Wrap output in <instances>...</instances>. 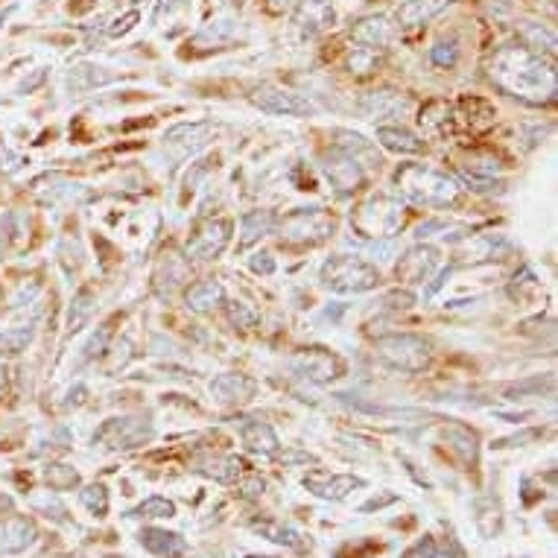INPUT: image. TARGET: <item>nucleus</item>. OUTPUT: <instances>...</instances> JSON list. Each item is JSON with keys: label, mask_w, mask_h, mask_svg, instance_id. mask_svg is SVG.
I'll list each match as a JSON object with an SVG mask.
<instances>
[{"label": "nucleus", "mask_w": 558, "mask_h": 558, "mask_svg": "<svg viewBox=\"0 0 558 558\" xmlns=\"http://www.w3.org/2000/svg\"><path fill=\"white\" fill-rule=\"evenodd\" d=\"M488 74H492L494 86L500 91H506L509 96H518L521 103L547 106L555 100L558 76H555L553 59L526 50L523 45L497 50L492 65H488Z\"/></svg>", "instance_id": "obj_1"}, {"label": "nucleus", "mask_w": 558, "mask_h": 558, "mask_svg": "<svg viewBox=\"0 0 558 558\" xmlns=\"http://www.w3.org/2000/svg\"><path fill=\"white\" fill-rule=\"evenodd\" d=\"M398 193L418 208H453L462 199L456 181L448 173L432 170L427 164H403L395 173Z\"/></svg>", "instance_id": "obj_2"}, {"label": "nucleus", "mask_w": 558, "mask_h": 558, "mask_svg": "<svg viewBox=\"0 0 558 558\" xmlns=\"http://www.w3.org/2000/svg\"><path fill=\"white\" fill-rule=\"evenodd\" d=\"M322 284L330 292H340V296H360V292H371L380 284V272L378 267H371L369 260L354 258V255H333L322 263Z\"/></svg>", "instance_id": "obj_3"}, {"label": "nucleus", "mask_w": 558, "mask_h": 558, "mask_svg": "<svg viewBox=\"0 0 558 558\" xmlns=\"http://www.w3.org/2000/svg\"><path fill=\"white\" fill-rule=\"evenodd\" d=\"M407 219V208H403L401 199L386 197V193H378L362 202L357 211L351 214V228L366 237V240H386V237H395Z\"/></svg>", "instance_id": "obj_4"}, {"label": "nucleus", "mask_w": 558, "mask_h": 558, "mask_svg": "<svg viewBox=\"0 0 558 558\" xmlns=\"http://www.w3.org/2000/svg\"><path fill=\"white\" fill-rule=\"evenodd\" d=\"M278 237L287 246H319L333 237L337 219L322 208H307V211H292L284 219H275Z\"/></svg>", "instance_id": "obj_5"}, {"label": "nucleus", "mask_w": 558, "mask_h": 558, "mask_svg": "<svg viewBox=\"0 0 558 558\" xmlns=\"http://www.w3.org/2000/svg\"><path fill=\"white\" fill-rule=\"evenodd\" d=\"M374 351H378V357H383L389 366L415 374L430 366L432 345L424 337H415V333H386V337L374 340Z\"/></svg>", "instance_id": "obj_6"}, {"label": "nucleus", "mask_w": 558, "mask_h": 558, "mask_svg": "<svg viewBox=\"0 0 558 558\" xmlns=\"http://www.w3.org/2000/svg\"><path fill=\"white\" fill-rule=\"evenodd\" d=\"M292 371L316 386H328L345 374V360L325 348H304L292 357Z\"/></svg>", "instance_id": "obj_7"}, {"label": "nucleus", "mask_w": 558, "mask_h": 558, "mask_svg": "<svg viewBox=\"0 0 558 558\" xmlns=\"http://www.w3.org/2000/svg\"><path fill=\"white\" fill-rule=\"evenodd\" d=\"M322 173L340 197H348V193H354L366 185V170H362L357 156H351V152L340 149V147L330 152H322Z\"/></svg>", "instance_id": "obj_8"}, {"label": "nucleus", "mask_w": 558, "mask_h": 558, "mask_svg": "<svg viewBox=\"0 0 558 558\" xmlns=\"http://www.w3.org/2000/svg\"><path fill=\"white\" fill-rule=\"evenodd\" d=\"M147 439H152V427L147 418H108V421L94 432V441H100L108 451H127V448H137Z\"/></svg>", "instance_id": "obj_9"}, {"label": "nucleus", "mask_w": 558, "mask_h": 558, "mask_svg": "<svg viewBox=\"0 0 558 558\" xmlns=\"http://www.w3.org/2000/svg\"><path fill=\"white\" fill-rule=\"evenodd\" d=\"M231 219H208L202 226L190 234L188 240V258L190 260H199V263H208V260H217L222 252H226V246L231 243Z\"/></svg>", "instance_id": "obj_10"}, {"label": "nucleus", "mask_w": 558, "mask_h": 558, "mask_svg": "<svg viewBox=\"0 0 558 558\" xmlns=\"http://www.w3.org/2000/svg\"><path fill=\"white\" fill-rule=\"evenodd\" d=\"M255 108L267 111V115H278V117H310L316 115V106L307 100L301 94H292L284 88H272V86H263L255 94H249Z\"/></svg>", "instance_id": "obj_11"}, {"label": "nucleus", "mask_w": 558, "mask_h": 558, "mask_svg": "<svg viewBox=\"0 0 558 558\" xmlns=\"http://www.w3.org/2000/svg\"><path fill=\"white\" fill-rule=\"evenodd\" d=\"M190 278V263L188 258H181L173 249H167V252L158 258L156 269H152V289H156V296L161 299H170L178 287H185Z\"/></svg>", "instance_id": "obj_12"}, {"label": "nucleus", "mask_w": 558, "mask_h": 558, "mask_svg": "<svg viewBox=\"0 0 558 558\" xmlns=\"http://www.w3.org/2000/svg\"><path fill=\"white\" fill-rule=\"evenodd\" d=\"M304 488L316 497L322 500H345L351 492L357 488H366V480L362 477H354V473H328V471H313L304 477Z\"/></svg>", "instance_id": "obj_13"}, {"label": "nucleus", "mask_w": 558, "mask_h": 558, "mask_svg": "<svg viewBox=\"0 0 558 558\" xmlns=\"http://www.w3.org/2000/svg\"><path fill=\"white\" fill-rule=\"evenodd\" d=\"M258 392V383L249 378V374L240 371H226L214 378L211 383V395L217 398V403L222 407H240V403H249Z\"/></svg>", "instance_id": "obj_14"}, {"label": "nucleus", "mask_w": 558, "mask_h": 558, "mask_svg": "<svg viewBox=\"0 0 558 558\" xmlns=\"http://www.w3.org/2000/svg\"><path fill=\"white\" fill-rule=\"evenodd\" d=\"M439 267V252L432 246H415L398 263V278L410 284H421L430 278V272Z\"/></svg>", "instance_id": "obj_15"}, {"label": "nucleus", "mask_w": 558, "mask_h": 558, "mask_svg": "<svg viewBox=\"0 0 558 558\" xmlns=\"http://www.w3.org/2000/svg\"><path fill=\"white\" fill-rule=\"evenodd\" d=\"M38 538V529L30 518H6L0 523V553H24L26 547H33Z\"/></svg>", "instance_id": "obj_16"}, {"label": "nucleus", "mask_w": 558, "mask_h": 558, "mask_svg": "<svg viewBox=\"0 0 558 558\" xmlns=\"http://www.w3.org/2000/svg\"><path fill=\"white\" fill-rule=\"evenodd\" d=\"M441 439L444 444L451 448V453L462 462L465 468L477 465V456H480V444H477V432L465 424H448L441 427Z\"/></svg>", "instance_id": "obj_17"}, {"label": "nucleus", "mask_w": 558, "mask_h": 558, "mask_svg": "<svg viewBox=\"0 0 558 558\" xmlns=\"http://www.w3.org/2000/svg\"><path fill=\"white\" fill-rule=\"evenodd\" d=\"M117 74H111L108 67L103 65H91V62H82V65H74L71 71L65 76V86L71 94H86V91H94V88H103L108 82H115Z\"/></svg>", "instance_id": "obj_18"}, {"label": "nucleus", "mask_w": 558, "mask_h": 558, "mask_svg": "<svg viewBox=\"0 0 558 558\" xmlns=\"http://www.w3.org/2000/svg\"><path fill=\"white\" fill-rule=\"evenodd\" d=\"M448 6H451V0H407L403 6H398L395 18H398L401 30H418V26H424L427 21L441 15Z\"/></svg>", "instance_id": "obj_19"}, {"label": "nucleus", "mask_w": 558, "mask_h": 558, "mask_svg": "<svg viewBox=\"0 0 558 558\" xmlns=\"http://www.w3.org/2000/svg\"><path fill=\"white\" fill-rule=\"evenodd\" d=\"M407 108H410V103L403 100L401 94H395V91H374V94H366L360 100V115L369 117V120L401 117Z\"/></svg>", "instance_id": "obj_20"}, {"label": "nucleus", "mask_w": 558, "mask_h": 558, "mask_svg": "<svg viewBox=\"0 0 558 558\" xmlns=\"http://www.w3.org/2000/svg\"><path fill=\"white\" fill-rule=\"evenodd\" d=\"M240 439L246 444V451L260 453V456H275L278 448H281V441H278L275 430L269 424H263V421H255V418H243Z\"/></svg>", "instance_id": "obj_21"}, {"label": "nucleus", "mask_w": 558, "mask_h": 558, "mask_svg": "<svg viewBox=\"0 0 558 558\" xmlns=\"http://www.w3.org/2000/svg\"><path fill=\"white\" fill-rule=\"evenodd\" d=\"M351 38L357 41L360 47H374V50H383L389 41H392V24H389L383 15H369V18H360L351 26Z\"/></svg>", "instance_id": "obj_22"}, {"label": "nucleus", "mask_w": 558, "mask_h": 558, "mask_svg": "<svg viewBox=\"0 0 558 558\" xmlns=\"http://www.w3.org/2000/svg\"><path fill=\"white\" fill-rule=\"evenodd\" d=\"M137 538H141L144 550H149L152 555H158V558H181L188 550V543L181 541V535L167 533V529H158V526H147Z\"/></svg>", "instance_id": "obj_23"}, {"label": "nucleus", "mask_w": 558, "mask_h": 558, "mask_svg": "<svg viewBox=\"0 0 558 558\" xmlns=\"http://www.w3.org/2000/svg\"><path fill=\"white\" fill-rule=\"evenodd\" d=\"M222 301H226V289H222L219 281H214V278H208V281H199V284H193L188 289V307L193 313H211L214 307H219Z\"/></svg>", "instance_id": "obj_24"}, {"label": "nucleus", "mask_w": 558, "mask_h": 558, "mask_svg": "<svg viewBox=\"0 0 558 558\" xmlns=\"http://www.w3.org/2000/svg\"><path fill=\"white\" fill-rule=\"evenodd\" d=\"M214 135H217V127H214V123H208V120H199V123H176L173 129H167V141L190 149V147H205Z\"/></svg>", "instance_id": "obj_25"}, {"label": "nucleus", "mask_w": 558, "mask_h": 558, "mask_svg": "<svg viewBox=\"0 0 558 558\" xmlns=\"http://www.w3.org/2000/svg\"><path fill=\"white\" fill-rule=\"evenodd\" d=\"M378 141L389 149L398 152V156H418L424 149V141L407 127H380L378 129Z\"/></svg>", "instance_id": "obj_26"}, {"label": "nucleus", "mask_w": 558, "mask_h": 558, "mask_svg": "<svg viewBox=\"0 0 558 558\" xmlns=\"http://www.w3.org/2000/svg\"><path fill=\"white\" fill-rule=\"evenodd\" d=\"M275 228V214L272 211H249L243 219H240V249H249V246H255L260 237H267L272 234Z\"/></svg>", "instance_id": "obj_27"}, {"label": "nucleus", "mask_w": 558, "mask_h": 558, "mask_svg": "<svg viewBox=\"0 0 558 558\" xmlns=\"http://www.w3.org/2000/svg\"><path fill=\"white\" fill-rule=\"evenodd\" d=\"M252 529L260 535V538H267L272 543H281V547H289V550H299L301 547V533L299 529H292L287 523H278V521H255Z\"/></svg>", "instance_id": "obj_28"}, {"label": "nucleus", "mask_w": 558, "mask_h": 558, "mask_svg": "<svg viewBox=\"0 0 558 558\" xmlns=\"http://www.w3.org/2000/svg\"><path fill=\"white\" fill-rule=\"evenodd\" d=\"M521 38H523V47L533 50L538 56H547V59H553L555 56V33L550 30V26L543 24H526L521 30Z\"/></svg>", "instance_id": "obj_29"}, {"label": "nucleus", "mask_w": 558, "mask_h": 558, "mask_svg": "<svg viewBox=\"0 0 558 558\" xmlns=\"http://www.w3.org/2000/svg\"><path fill=\"white\" fill-rule=\"evenodd\" d=\"M94 310H96V296L88 287H82L74 296V301H71V313H67V330L76 333V330L86 328L91 322Z\"/></svg>", "instance_id": "obj_30"}, {"label": "nucleus", "mask_w": 558, "mask_h": 558, "mask_svg": "<svg viewBox=\"0 0 558 558\" xmlns=\"http://www.w3.org/2000/svg\"><path fill=\"white\" fill-rule=\"evenodd\" d=\"M555 392V378L553 374H543V378H529L506 389L509 401H523V398H541V395H553Z\"/></svg>", "instance_id": "obj_31"}, {"label": "nucleus", "mask_w": 558, "mask_h": 558, "mask_svg": "<svg viewBox=\"0 0 558 558\" xmlns=\"http://www.w3.org/2000/svg\"><path fill=\"white\" fill-rule=\"evenodd\" d=\"M243 462L240 459H234V456H226V459H214V462H205L199 468L202 477H214L217 482H237L240 480V473H243Z\"/></svg>", "instance_id": "obj_32"}, {"label": "nucleus", "mask_w": 558, "mask_h": 558, "mask_svg": "<svg viewBox=\"0 0 558 558\" xmlns=\"http://www.w3.org/2000/svg\"><path fill=\"white\" fill-rule=\"evenodd\" d=\"M45 482L53 488V492H74V488H79L82 477H79L76 468L62 465V462H53V465L45 468Z\"/></svg>", "instance_id": "obj_33"}, {"label": "nucleus", "mask_w": 558, "mask_h": 558, "mask_svg": "<svg viewBox=\"0 0 558 558\" xmlns=\"http://www.w3.org/2000/svg\"><path fill=\"white\" fill-rule=\"evenodd\" d=\"M33 342V328H12L0 330V357H15L26 351V345Z\"/></svg>", "instance_id": "obj_34"}, {"label": "nucleus", "mask_w": 558, "mask_h": 558, "mask_svg": "<svg viewBox=\"0 0 558 558\" xmlns=\"http://www.w3.org/2000/svg\"><path fill=\"white\" fill-rule=\"evenodd\" d=\"M79 503H82V509H86L88 514H94V518H106V514H108V492H106V485H86L79 492Z\"/></svg>", "instance_id": "obj_35"}, {"label": "nucleus", "mask_w": 558, "mask_h": 558, "mask_svg": "<svg viewBox=\"0 0 558 558\" xmlns=\"http://www.w3.org/2000/svg\"><path fill=\"white\" fill-rule=\"evenodd\" d=\"M176 514V503L167 497H147L141 506L129 512V518H173Z\"/></svg>", "instance_id": "obj_36"}, {"label": "nucleus", "mask_w": 558, "mask_h": 558, "mask_svg": "<svg viewBox=\"0 0 558 558\" xmlns=\"http://www.w3.org/2000/svg\"><path fill=\"white\" fill-rule=\"evenodd\" d=\"M111 337H115V322H106V325L96 328V330L91 333V340L86 342V348H82V360L91 362V360H96V357H103L106 348H108V342H111Z\"/></svg>", "instance_id": "obj_37"}, {"label": "nucleus", "mask_w": 558, "mask_h": 558, "mask_svg": "<svg viewBox=\"0 0 558 558\" xmlns=\"http://www.w3.org/2000/svg\"><path fill=\"white\" fill-rule=\"evenodd\" d=\"M378 65H380V56H378V50H374V47H354V53L348 56V71L360 74V76L371 74Z\"/></svg>", "instance_id": "obj_38"}, {"label": "nucleus", "mask_w": 558, "mask_h": 558, "mask_svg": "<svg viewBox=\"0 0 558 558\" xmlns=\"http://www.w3.org/2000/svg\"><path fill=\"white\" fill-rule=\"evenodd\" d=\"M234 36H237L234 21L219 18V21H211V26H205V30L197 36V45H202V41H214V45H222V41H231Z\"/></svg>", "instance_id": "obj_39"}, {"label": "nucleus", "mask_w": 558, "mask_h": 558, "mask_svg": "<svg viewBox=\"0 0 558 558\" xmlns=\"http://www.w3.org/2000/svg\"><path fill=\"white\" fill-rule=\"evenodd\" d=\"M430 59H432V65L436 67H451L459 62V41L456 38H444V41H439L436 47L430 50Z\"/></svg>", "instance_id": "obj_40"}, {"label": "nucleus", "mask_w": 558, "mask_h": 558, "mask_svg": "<svg viewBox=\"0 0 558 558\" xmlns=\"http://www.w3.org/2000/svg\"><path fill=\"white\" fill-rule=\"evenodd\" d=\"M459 176H462L465 185L473 190V193H500L503 190V181H497L494 176H480V173H471V170H459Z\"/></svg>", "instance_id": "obj_41"}, {"label": "nucleus", "mask_w": 558, "mask_h": 558, "mask_svg": "<svg viewBox=\"0 0 558 558\" xmlns=\"http://www.w3.org/2000/svg\"><path fill=\"white\" fill-rule=\"evenodd\" d=\"M401 558H439V547L430 535H424V538H418L410 550H403Z\"/></svg>", "instance_id": "obj_42"}, {"label": "nucleus", "mask_w": 558, "mask_h": 558, "mask_svg": "<svg viewBox=\"0 0 558 558\" xmlns=\"http://www.w3.org/2000/svg\"><path fill=\"white\" fill-rule=\"evenodd\" d=\"M228 319H231L237 328H252V325H258V313L249 310L246 304H237V301L228 304Z\"/></svg>", "instance_id": "obj_43"}, {"label": "nucleus", "mask_w": 558, "mask_h": 558, "mask_svg": "<svg viewBox=\"0 0 558 558\" xmlns=\"http://www.w3.org/2000/svg\"><path fill=\"white\" fill-rule=\"evenodd\" d=\"M141 21V12H127L123 18H117L115 24L108 26V36L111 38H120V36H127L129 30H135V24Z\"/></svg>", "instance_id": "obj_44"}, {"label": "nucleus", "mask_w": 558, "mask_h": 558, "mask_svg": "<svg viewBox=\"0 0 558 558\" xmlns=\"http://www.w3.org/2000/svg\"><path fill=\"white\" fill-rule=\"evenodd\" d=\"M249 267H252V272H258V275H272L275 272V260H272V255L260 252V255H255L252 260H249Z\"/></svg>", "instance_id": "obj_45"}, {"label": "nucleus", "mask_w": 558, "mask_h": 558, "mask_svg": "<svg viewBox=\"0 0 558 558\" xmlns=\"http://www.w3.org/2000/svg\"><path fill=\"white\" fill-rule=\"evenodd\" d=\"M395 494H383V497H371L369 503H362L360 506V512H374V509H383V506H392L395 503Z\"/></svg>", "instance_id": "obj_46"}, {"label": "nucleus", "mask_w": 558, "mask_h": 558, "mask_svg": "<svg viewBox=\"0 0 558 558\" xmlns=\"http://www.w3.org/2000/svg\"><path fill=\"white\" fill-rule=\"evenodd\" d=\"M263 488H267V482H263L260 477H252L249 482L240 485V492H243L246 497H260V494H263Z\"/></svg>", "instance_id": "obj_47"}, {"label": "nucleus", "mask_w": 558, "mask_h": 558, "mask_svg": "<svg viewBox=\"0 0 558 558\" xmlns=\"http://www.w3.org/2000/svg\"><path fill=\"white\" fill-rule=\"evenodd\" d=\"M448 278H451V269H439V275H436V281H432L430 287H427V292H424V296L427 299H432V296H436V292L444 287V281H448Z\"/></svg>", "instance_id": "obj_48"}, {"label": "nucleus", "mask_w": 558, "mask_h": 558, "mask_svg": "<svg viewBox=\"0 0 558 558\" xmlns=\"http://www.w3.org/2000/svg\"><path fill=\"white\" fill-rule=\"evenodd\" d=\"M281 459H284V462H310V465H316V456L307 453V451H292V453H284Z\"/></svg>", "instance_id": "obj_49"}, {"label": "nucleus", "mask_w": 558, "mask_h": 558, "mask_svg": "<svg viewBox=\"0 0 558 558\" xmlns=\"http://www.w3.org/2000/svg\"><path fill=\"white\" fill-rule=\"evenodd\" d=\"M538 436V430H529V432H521V436H514V439H503V441H497V448H514L518 441H526V439H535Z\"/></svg>", "instance_id": "obj_50"}, {"label": "nucleus", "mask_w": 558, "mask_h": 558, "mask_svg": "<svg viewBox=\"0 0 558 558\" xmlns=\"http://www.w3.org/2000/svg\"><path fill=\"white\" fill-rule=\"evenodd\" d=\"M86 395H88V389L79 383L76 389H71V401H67V407H79V403L86 401Z\"/></svg>", "instance_id": "obj_51"}, {"label": "nucleus", "mask_w": 558, "mask_h": 558, "mask_svg": "<svg viewBox=\"0 0 558 558\" xmlns=\"http://www.w3.org/2000/svg\"><path fill=\"white\" fill-rule=\"evenodd\" d=\"M448 558H465V550L459 547V543H456L453 538L448 541Z\"/></svg>", "instance_id": "obj_52"}, {"label": "nucleus", "mask_w": 558, "mask_h": 558, "mask_svg": "<svg viewBox=\"0 0 558 558\" xmlns=\"http://www.w3.org/2000/svg\"><path fill=\"white\" fill-rule=\"evenodd\" d=\"M228 4H231V6H240V0H228Z\"/></svg>", "instance_id": "obj_53"}]
</instances>
